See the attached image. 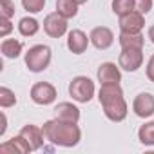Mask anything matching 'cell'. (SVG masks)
Masks as SVG:
<instances>
[{
  "label": "cell",
  "instance_id": "obj_1",
  "mask_svg": "<svg viewBox=\"0 0 154 154\" xmlns=\"http://www.w3.org/2000/svg\"><path fill=\"white\" fill-rule=\"evenodd\" d=\"M98 100L103 109V114L111 122L118 123L127 118L129 107L123 98V91H122L120 84H102V87L98 91Z\"/></svg>",
  "mask_w": 154,
  "mask_h": 154
},
{
  "label": "cell",
  "instance_id": "obj_2",
  "mask_svg": "<svg viewBox=\"0 0 154 154\" xmlns=\"http://www.w3.org/2000/svg\"><path fill=\"white\" fill-rule=\"evenodd\" d=\"M42 131L45 140H49L58 147H74L82 140V131L78 125L72 122H62L58 118L45 122Z\"/></svg>",
  "mask_w": 154,
  "mask_h": 154
},
{
  "label": "cell",
  "instance_id": "obj_3",
  "mask_svg": "<svg viewBox=\"0 0 154 154\" xmlns=\"http://www.w3.org/2000/svg\"><path fill=\"white\" fill-rule=\"evenodd\" d=\"M51 47L49 45H44V44H38V45H33L29 47V51L26 53V65L31 72H42L49 67L51 63Z\"/></svg>",
  "mask_w": 154,
  "mask_h": 154
},
{
  "label": "cell",
  "instance_id": "obj_4",
  "mask_svg": "<svg viewBox=\"0 0 154 154\" xmlns=\"http://www.w3.org/2000/svg\"><path fill=\"white\" fill-rule=\"evenodd\" d=\"M69 94L76 102L87 103L94 96V82L87 76H74L69 84Z\"/></svg>",
  "mask_w": 154,
  "mask_h": 154
},
{
  "label": "cell",
  "instance_id": "obj_5",
  "mask_svg": "<svg viewBox=\"0 0 154 154\" xmlns=\"http://www.w3.org/2000/svg\"><path fill=\"white\" fill-rule=\"evenodd\" d=\"M141 63H143V49H138V47L122 49V53L118 56V65L123 71L134 72L141 67Z\"/></svg>",
  "mask_w": 154,
  "mask_h": 154
},
{
  "label": "cell",
  "instance_id": "obj_6",
  "mask_svg": "<svg viewBox=\"0 0 154 154\" xmlns=\"http://www.w3.org/2000/svg\"><path fill=\"white\" fill-rule=\"evenodd\" d=\"M31 100L36 105H51L56 100V89L49 82H38L31 87Z\"/></svg>",
  "mask_w": 154,
  "mask_h": 154
},
{
  "label": "cell",
  "instance_id": "obj_7",
  "mask_svg": "<svg viewBox=\"0 0 154 154\" xmlns=\"http://www.w3.org/2000/svg\"><path fill=\"white\" fill-rule=\"evenodd\" d=\"M44 31L51 36V38H62L67 33V18L62 17L58 11L49 13L44 18Z\"/></svg>",
  "mask_w": 154,
  "mask_h": 154
},
{
  "label": "cell",
  "instance_id": "obj_8",
  "mask_svg": "<svg viewBox=\"0 0 154 154\" xmlns=\"http://www.w3.org/2000/svg\"><path fill=\"white\" fill-rule=\"evenodd\" d=\"M132 111L140 118H150L154 114V96L150 93H140L132 102Z\"/></svg>",
  "mask_w": 154,
  "mask_h": 154
},
{
  "label": "cell",
  "instance_id": "obj_9",
  "mask_svg": "<svg viewBox=\"0 0 154 154\" xmlns=\"http://www.w3.org/2000/svg\"><path fill=\"white\" fill-rule=\"evenodd\" d=\"M143 26H145V15L138 11H131L120 17V29L123 33H141Z\"/></svg>",
  "mask_w": 154,
  "mask_h": 154
},
{
  "label": "cell",
  "instance_id": "obj_10",
  "mask_svg": "<svg viewBox=\"0 0 154 154\" xmlns=\"http://www.w3.org/2000/svg\"><path fill=\"white\" fill-rule=\"evenodd\" d=\"M89 38H91V44L96 47V49H109L112 44H114V33L109 29V27H105V26H98V27H94L93 31H91V35H89Z\"/></svg>",
  "mask_w": 154,
  "mask_h": 154
},
{
  "label": "cell",
  "instance_id": "obj_11",
  "mask_svg": "<svg viewBox=\"0 0 154 154\" xmlns=\"http://www.w3.org/2000/svg\"><path fill=\"white\" fill-rule=\"evenodd\" d=\"M98 82L100 84H120L122 82V72H120V65L112 63V62H103L98 67Z\"/></svg>",
  "mask_w": 154,
  "mask_h": 154
},
{
  "label": "cell",
  "instance_id": "obj_12",
  "mask_svg": "<svg viewBox=\"0 0 154 154\" xmlns=\"http://www.w3.org/2000/svg\"><path fill=\"white\" fill-rule=\"evenodd\" d=\"M89 42H91V38H89L84 31H80V29H72V31H69V35H67V47H69V51L74 53V54L85 53Z\"/></svg>",
  "mask_w": 154,
  "mask_h": 154
},
{
  "label": "cell",
  "instance_id": "obj_13",
  "mask_svg": "<svg viewBox=\"0 0 154 154\" xmlns=\"http://www.w3.org/2000/svg\"><path fill=\"white\" fill-rule=\"evenodd\" d=\"M0 152L2 154H29V152H33V149L26 141V138L22 134H18L17 138H11L0 145Z\"/></svg>",
  "mask_w": 154,
  "mask_h": 154
},
{
  "label": "cell",
  "instance_id": "obj_14",
  "mask_svg": "<svg viewBox=\"0 0 154 154\" xmlns=\"http://www.w3.org/2000/svg\"><path fill=\"white\" fill-rule=\"evenodd\" d=\"M20 134L26 138V141L31 145V149H33V150H38V149L44 145V140H45V136H44V131H42L40 127L33 125V123H27V125H24V127L20 129Z\"/></svg>",
  "mask_w": 154,
  "mask_h": 154
},
{
  "label": "cell",
  "instance_id": "obj_15",
  "mask_svg": "<svg viewBox=\"0 0 154 154\" xmlns=\"http://www.w3.org/2000/svg\"><path fill=\"white\" fill-rule=\"evenodd\" d=\"M54 118L62 120V122H72V123H78L80 120V109L69 103V102H62L54 107Z\"/></svg>",
  "mask_w": 154,
  "mask_h": 154
},
{
  "label": "cell",
  "instance_id": "obj_16",
  "mask_svg": "<svg viewBox=\"0 0 154 154\" xmlns=\"http://www.w3.org/2000/svg\"><path fill=\"white\" fill-rule=\"evenodd\" d=\"M143 44H145V38L141 33H120V45L122 49H131V47H138V49H143Z\"/></svg>",
  "mask_w": 154,
  "mask_h": 154
},
{
  "label": "cell",
  "instance_id": "obj_17",
  "mask_svg": "<svg viewBox=\"0 0 154 154\" xmlns=\"http://www.w3.org/2000/svg\"><path fill=\"white\" fill-rule=\"evenodd\" d=\"M78 6L80 4L76 0H56V11L62 17H65L67 20L78 15Z\"/></svg>",
  "mask_w": 154,
  "mask_h": 154
},
{
  "label": "cell",
  "instance_id": "obj_18",
  "mask_svg": "<svg viewBox=\"0 0 154 154\" xmlns=\"http://www.w3.org/2000/svg\"><path fill=\"white\" fill-rule=\"evenodd\" d=\"M0 51H2V54L6 58H17L22 53V42H18L15 38H6L2 42V45H0Z\"/></svg>",
  "mask_w": 154,
  "mask_h": 154
},
{
  "label": "cell",
  "instance_id": "obj_19",
  "mask_svg": "<svg viewBox=\"0 0 154 154\" xmlns=\"http://www.w3.org/2000/svg\"><path fill=\"white\" fill-rule=\"evenodd\" d=\"M38 29H40V24L33 17H24L18 24V31L22 36H35L38 33Z\"/></svg>",
  "mask_w": 154,
  "mask_h": 154
},
{
  "label": "cell",
  "instance_id": "obj_20",
  "mask_svg": "<svg viewBox=\"0 0 154 154\" xmlns=\"http://www.w3.org/2000/svg\"><path fill=\"white\" fill-rule=\"evenodd\" d=\"M138 140H140L141 145H147V147L154 145V122H147V123H143L140 127Z\"/></svg>",
  "mask_w": 154,
  "mask_h": 154
},
{
  "label": "cell",
  "instance_id": "obj_21",
  "mask_svg": "<svg viewBox=\"0 0 154 154\" xmlns=\"http://www.w3.org/2000/svg\"><path fill=\"white\" fill-rule=\"evenodd\" d=\"M112 11L118 17L134 11V0H112Z\"/></svg>",
  "mask_w": 154,
  "mask_h": 154
},
{
  "label": "cell",
  "instance_id": "obj_22",
  "mask_svg": "<svg viewBox=\"0 0 154 154\" xmlns=\"http://www.w3.org/2000/svg\"><path fill=\"white\" fill-rule=\"evenodd\" d=\"M17 103V96L11 89L8 87H0V107L2 109H8V107H13Z\"/></svg>",
  "mask_w": 154,
  "mask_h": 154
},
{
  "label": "cell",
  "instance_id": "obj_23",
  "mask_svg": "<svg viewBox=\"0 0 154 154\" xmlns=\"http://www.w3.org/2000/svg\"><path fill=\"white\" fill-rule=\"evenodd\" d=\"M22 6L27 13H40L45 6V0H22Z\"/></svg>",
  "mask_w": 154,
  "mask_h": 154
},
{
  "label": "cell",
  "instance_id": "obj_24",
  "mask_svg": "<svg viewBox=\"0 0 154 154\" xmlns=\"http://www.w3.org/2000/svg\"><path fill=\"white\" fill-rule=\"evenodd\" d=\"M0 17H4V18L15 17V2L13 0H0Z\"/></svg>",
  "mask_w": 154,
  "mask_h": 154
},
{
  "label": "cell",
  "instance_id": "obj_25",
  "mask_svg": "<svg viewBox=\"0 0 154 154\" xmlns=\"http://www.w3.org/2000/svg\"><path fill=\"white\" fill-rule=\"evenodd\" d=\"M152 9V0H134V11L147 15Z\"/></svg>",
  "mask_w": 154,
  "mask_h": 154
},
{
  "label": "cell",
  "instance_id": "obj_26",
  "mask_svg": "<svg viewBox=\"0 0 154 154\" xmlns=\"http://www.w3.org/2000/svg\"><path fill=\"white\" fill-rule=\"evenodd\" d=\"M13 31V24H11V18H4L0 17V36L6 38L9 33Z\"/></svg>",
  "mask_w": 154,
  "mask_h": 154
},
{
  "label": "cell",
  "instance_id": "obj_27",
  "mask_svg": "<svg viewBox=\"0 0 154 154\" xmlns=\"http://www.w3.org/2000/svg\"><path fill=\"white\" fill-rule=\"evenodd\" d=\"M147 78L154 84V54L149 58V62H147Z\"/></svg>",
  "mask_w": 154,
  "mask_h": 154
},
{
  "label": "cell",
  "instance_id": "obj_28",
  "mask_svg": "<svg viewBox=\"0 0 154 154\" xmlns=\"http://www.w3.org/2000/svg\"><path fill=\"white\" fill-rule=\"evenodd\" d=\"M6 127H8V120H6V114L2 112V129H0V136L6 132Z\"/></svg>",
  "mask_w": 154,
  "mask_h": 154
},
{
  "label": "cell",
  "instance_id": "obj_29",
  "mask_svg": "<svg viewBox=\"0 0 154 154\" xmlns=\"http://www.w3.org/2000/svg\"><path fill=\"white\" fill-rule=\"evenodd\" d=\"M149 38H150V42L154 44V26H150V27H149Z\"/></svg>",
  "mask_w": 154,
  "mask_h": 154
},
{
  "label": "cell",
  "instance_id": "obj_30",
  "mask_svg": "<svg viewBox=\"0 0 154 154\" xmlns=\"http://www.w3.org/2000/svg\"><path fill=\"white\" fill-rule=\"evenodd\" d=\"M76 2H78V4L82 6V4H85V2H87V0H76Z\"/></svg>",
  "mask_w": 154,
  "mask_h": 154
}]
</instances>
